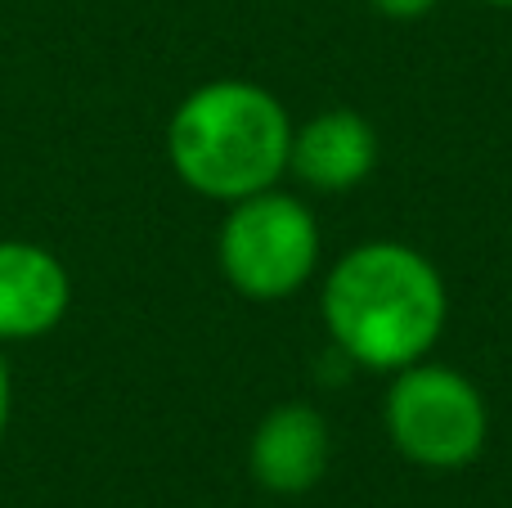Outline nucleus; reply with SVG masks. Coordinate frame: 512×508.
<instances>
[{
  "mask_svg": "<svg viewBox=\"0 0 512 508\" xmlns=\"http://www.w3.org/2000/svg\"><path fill=\"white\" fill-rule=\"evenodd\" d=\"M319 315L351 365L396 374L432 356L450 320V293L432 257L396 239H373L337 257Z\"/></svg>",
  "mask_w": 512,
  "mask_h": 508,
  "instance_id": "obj_1",
  "label": "nucleus"
},
{
  "mask_svg": "<svg viewBox=\"0 0 512 508\" xmlns=\"http://www.w3.org/2000/svg\"><path fill=\"white\" fill-rule=\"evenodd\" d=\"M292 117L265 86L221 77L189 90L167 122V158L194 194L239 203L288 171Z\"/></svg>",
  "mask_w": 512,
  "mask_h": 508,
  "instance_id": "obj_2",
  "label": "nucleus"
},
{
  "mask_svg": "<svg viewBox=\"0 0 512 508\" xmlns=\"http://www.w3.org/2000/svg\"><path fill=\"white\" fill-rule=\"evenodd\" d=\"M382 423L400 459L427 473H459L486 450L490 405L468 374L418 360L391 374Z\"/></svg>",
  "mask_w": 512,
  "mask_h": 508,
  "instance_id": "obj_3",
  "label": "nucleus"
},
{
  "mask_svg": "<svg viewBox=\"0 0 512 508\" xmlns=\"http://www.w3.org/2000/svg\"><path fill=\"white\" fill-rule=\"evenodd\" d=\"M221 275L248 302H288L319 266V221L297 194L261 189L230 203L216 239Z\"/></svg>",
  "mask_w": 512,
  "mask_h": 508,
  "instance_id": "obj_4",
  "label": "nucleus"
},
{
  "mask_svg": "<svg viewBox=\"0 0 512 508\" xmlns=\"http://www.w3.org/2000/svg\"><path fill=\"white\" fill-rule=\"evenodd\" d=\"M333 464L328 419L306 401H283L256 423L248 441V473L270 495H306Z\"/></svg>",
  "mask_w": 512,
  "mask_h": 508,
  "instance_id": "obj_5",
  "label": "nucleus"
},
{
  "mask_svg": "<svg viewBox=\"0 0 512 508\" xmlns=\"http://www.w3.org/2000/svg\"><path fill=\"white\" fill-rule=\"evenodd\" d=\"M378 167V131L355 108H319L292 126L288 171L315 194H346Z\"/></svg>",
  "mask_w": 512,
  "mask_h": 508,
  "instance_id": "obj_6",
  "label": "nucleus"
},
{
  "mask_svg": "<svg viewBox=\"0 0 512 508\" xmlns=\"http://www.w3.org/2000/svg\"><path fill=\"white\" fill-rule=\"evenodd\" d=\"M72 275L50 248L0 239V342H32L63 324Z\"/></svg>",
  "mask_w": 512,
  "mask_h": 508,
  "instance_id": "obj_7",
  "label": "nucleus"
},
{
  "mask_svg": "<svg viewBox=\"0 0 512 508\" xmlns=\"http://www.w3.org/2000/svg\"><path fill=\"white\" fill-rule=\"evenodd\" d=\"M382 18H396V23H414V18H427L441 0H369Z\"/></svg>",
  "mask_w": 512,
  "mask_h": 508,
  "instance_id": "obj_8",
  "label": "nucleus"
},
{
  "mask_svg": "<svg viewBox=\"0 0 512 508\" xmlns=\"http://www.w3.org/2000/svg\"><path fill=\"white\" fill-rule=\"evenodd\" d=\"M9 410H14V383H9V365L0 356V441H5V428H9Z\"/></svg>",
  "mask_w": 512,
  "mask_h": 508,
  "instance_id": "obj_9",
  "label": "nucleus"
},
{
  "mask_svg": "<svg viewBox=\"0 0 512 508\" xmlns=\"http://www.w3.org/2000/svg\"><path fill=\"white\" fill-rule=\"evenodd\" d=\"M481 5H495V9H512V0H481Z\"/></svg>",
  "mask_w": 512,
  "mask_h": 508,
  "instance_id": "obj_10",
  "label": "nucleus"
}]
</instances>
